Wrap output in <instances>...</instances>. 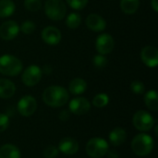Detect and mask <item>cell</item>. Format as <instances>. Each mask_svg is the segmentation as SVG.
<instances>
[{
	"instance_id": "obj_10",
	"label": "cell",
	"mask_w": 158,
	"mask_h": 158,
	"mask_svg": "<svg viewBox=\"0 0 158 158\" xmlns=\"http://www.w3.org/2000/svg\"><path fill=\"white\" fill-rule=\"evenodd\" d=\"M19 32V26L14 20H6L0 25V37L3 40H13L18 36Z\"/></svg>"
},
{
	"instance_id": "obj_3",
	"label": "cell",
	"mask_w": 158,
	"mask_h": 158,
	"mask_svg": "<svg viewBox=\"0 0 158 158\" xmlns=\"http://www.w3.org/2000/svg\"><path fill=\"white\" fill-rule=\"evenodd\" d=\"M131 148L134 154L139 156H145L149 155L154 148L153 138L145 133L136 135L131 142Z\"/></svg>"
},
{
	"instance_id": "obj_13",
	"label": "cell",
	"mask_w": 158,
	"mask_h": 158,
	"mask_svg": "<svg viewBox=\"0 0 158 158\" xmlns=\"http://www.w3.org/2000/svg\"><path fill=\"white\" fill-rule=\"evenodd\" d=\"M91 108L90 102L84 97H77L69 102V110L72 114L81 116L86 114Z\"/></svg>"
},
{
	"instance_id": "obj_17",
	"label": "cell",
	"mask_w": 158,
	"mask_h": 158,
	"mask_svg": "<svg viewBox=\"0 0 158 158\" xmlns=\"http://www.w3.org/2000/svg\"><path fill=\"white\" fill-rule=\"evenodd\" d=\"M126 139H127V132L122 128H116L109 134V141L111 144L114 146H119L123 144Z\"/></svg>"
},
{
	"instance_id": "obj_8",
	"label": "cell",
	"mask_w": 158,
	"mask_h": 158,
	"mask_svg": "<svg viewBox=\"0 0 158 158\" xmlns=\"http://www.w3.org/2000/svg\"><path fill=\"white\" fill-rule=\"evenodd\" d=\"M18 111L22 117H31L34 114L37 108V102L31 95H25L21 97L18 103Z\"/></svg>"
},
{
	"instance_id": "obj_4",
	"label": "cell",
	"mask_w": 158,
	"mask_h": 158,
	"mask_svg": "<svg viewBox=\"0 0 158 158\" xmlns=\"http://www.w3.org/2000/svg\"><path fill=\"white\" fill-rule=\"evenodd\" d=\"M45 15L52 20H61L67 13V6L63 0H47L44 4Z\"/></svg>"
},
{
	"instance_id": "obj_32",
	"label": "cell",
	"mask_w": 158,
	"mask_h": 158,
	"mask_svg": "<svg viewBox=\"0 0 158 158\" xmlns=\"http://www.w3.org/2000/svg\"><path fill=\"white\" fill-rule=\"evenodd\" d=\"M69 117H70L69 111H68V110H62L59 113V119L62 121H67L69 118Z\"/></svg>"
},
{
	"instance_id": "obj_25",
	"label": "cell",
	"mask_w": 158,
	"mask_h": 158,
	"mask_svg": "<svg viewBox=\"0 0 158 158\" xmlns=\"http://www.w3.org/2000/svg\"><path fill=\"white\" fill-rule=\"evenodd\" d=\"M36 29V25L31 20H25L19 26V31L24 34H31Z\"/></svg>"
},
{
	"instance_id": "obj_11",
	"label": "cell",
	"mask_w": 158,
	"mask_h": 158,
	"mask_svg": "<svg viewBox=\"0 0 158 158\" xmlns=\"http://www.w3.org/2000/svg\"><path fill=\"white\" fill-rule=\"evenodd\" d=\"M141 59L149 68H156L158 64V50L156 47L147 45L142 49Z\"/></svg>"
},
{
	"instance_id": "obj_5",
	"label": "cell",
	"mask_w": 158,
	"mask_h": 158,
	"mask_svg": "<svg viewBox=\"0 0 158 158\" xmlns=\"http://www.w3.org/2000/svg\"><path fill=\"white\" fill-rule=\"evenodd\" d=\"M108 143L102 138H92L86 144V153L92 158H101L105 156L108 151Z\"/></svg>"
},
{
	"instance_id": "obj_21",
	"label": "cell",
	"mask_w": 158,
	"mask_h": 158,
	"mask_svg": "<svg viewBox=\"0 0 158 158\" xmlns=\"http://www.w3.org/2000/svg\"><path fill=\"white\" fill-rule=\"evenodd\" d=\"M140 6V0H120V8L125 14H134Z\"/></svg>"
},
{
	"instance_id": "obj_24",
	"label": "cell",
	"mask_w": 158,
	"mask_h": 158,
	"mask_svg": "<svg viewBox=\"0 0 158 158\" xmlns=\"http://www.w3.org/2000/svg\"><path fill=\"white\" fill-rule=\"evenodd\" d=\"M109 103V97L106 94H98L94 96L93 100V105L95 107L102 108L107 106Z\"/></svg>"
},
{
	"instance_id": "obj_22",
	"label": "cell",
	"mask_w": 158,
	"mask_h": 158,
	"mask_svg": "<svg viewBox=\"0 0 158 158\" xmlns=\"http://www.w3.org/2000/svg\"><path fill=\"white\" fill-rule=\"evenodd\" d=\"M144 103L146 106L152 111L158 110V95L157 93L154 90L147 92L144 95Z\"/></svg>"
},
{
	"instance_id": "obj_30",
	"label": "cell",
	"mask_w": 158,
	"mask_h": 158,
	"mask_svg": "<svg viewBox=\"0 0 158 158\" xmlns=\"http://www.w3.org/2000/svg\"><path fill=\"white\" fill-rule=\"evenodd\" d=\"M58 155V149L53 145L47 146L44 151V156L45 158H55Z\"/></svg>"
},
{
	"instance_id": "obj_6",
	"label": "cell",
	"mask_w": 158,
	"mask_h": 158,
	"mask_svg": "<svg viewBox=\"0 0 158 158\" xmlns=\"http://www.w3.org/2000/svg\"><path fill=\"white\" fill-rule=\"evenodd\" d=\"M133 126L140 131H149L154 125L156 124V120L153 118V116L150 115L147 111L144 110H139L136 112L132 118Z\"/></svg>"
},
{
	"instance_id": "obj_35",
	"label": "cell",
	"mask_w": 158,
	"mask_h": 158,
	"mask_svg": "<svg viewBox=\"0 0 158 158\" xmlns=\"http://www.w3.org/2000/svg\"><path fill=\"white\" fill-rule=\"evenodd\" d=\"M42 71H43V73L44 72V73L50 74V73L52 72V69L50 68V66H44V70L42 69Z\"/></svg>"
},
{
	"instance_id": "obj_23",
	"label": "cell",
	"mask_w": 158,
	"mask_h": 158,
	"mask_svg": "<svg viewBox=\"0 0 158 158\" xmlns=\"http://www.w3.org/2000/svg\"><path fill=\"white\" fill-rule=\"evenodd\" d=\"M81 23V17L79 13H70L69 15H68L67 19H66V24L68 26V28L69 29H77Z\"/></svg>"
},
{
	"instance_id": "obj_18",
	"label": "cell",
	"mask_w": 158,
	"mask_h": 158,
	"mask_svg": "<svg viewBox=\"0 0 158 158\" xmlns=\"http://www.w3.org/2000/svg\"><path fill=\"white\" fill-rule=\"evenodd\" d=\"M87 89V83L83 79L75 78L69 84V91L74 95H80L83 94Z\"/></svg>"
},
{
	"instance_id": "obj_2",
	"label": "cell",
	"mask_w": 158,
	"mask_h": 158,
	"mask_svg": "<svg viewBox=\"0 0 158 158\" xmlns=\"http://www.w3.org/2000/svg\"><path fill=\"white\" fill-rule=\"evenodd\" d=\"M22 62L19 58L12 55H3L0 56V73L6 76L14 77L22 71Z\"/></svg>"
},
{
	"instance_id": "obj_20",
	"label": "cell",
	"mask_w": 158,
	"mask_h": 158,
	"mask_svg": "<svg viewBox=\"0 0 158 158\" xmlns=\"http://www.w3.org/2000/svg\"><path fill=\"white\" fill-rule=\"evenodd\" d=\"M16 6L11 0H0V18H8L15 12Z\"/></svg>"
},
{
	"instance_id": "obj_1",
	"label": "cell",
	"mask_w": 158,
	"mask_h": 158,
	"mask_svg": "<svg viewBox=\"0 0 158 158\" xmlns=\"http://www.w3.org/2000/svg\"><path fill=\"white\" fill-rule=\"evenodd\" d=\"M69 92L62 86L52 85L43 93L44 102L51 107H60L69 101Z\"/></svg>"
},
{
	"instance_id": "obj_19",
	"label": "cell",
	"mask_w": 158,
	"mask_h": 158,
	"mask_svg": "<svg viewBox=\"0 0 158 158\" xmlns=\"http://www.w3.org/2000/svg\"><path fill=\"white\" fill-rule=\"evenodd\" d=\"M0 158H20V152L17 146L6 143L0 148Z\"/></svg>"
},
{
	"instance_id": "obj_12",
	"label": "cell",
	"mask_w": 158,
	"mask_h": 158,
	"mask_svg": "<svg viewBox=\"0 0 158 158\" xmlns=\"http://www.w3.org/2000/svg\"><path fill=\"white\" fill-rule=\"evenodd\" d=\"M62 38L60 31L54 26H47L42 31V39L49 45H56Z\"/></svg>"
},
{
	"instance_id": "obj_26",
	"label": "cell",
	"mask_w": 158,
	"mask_h": 158,
	"mask_svg": "<svg viewBox=\"0 0 158 158\" xmlns=\"http://www.w3.org/2000/svg\"><path fill=\"white\" fill-rule=\"evenodd\" d=\"M24 7L31 12L38 11L42 7L41 0H24Z\"/></svg>"
},
{
	"instance_id": "obj_28",
	"label": "cell",
	"mask_w": 158,
	"mask_h": 158,
	"mask_svg": "<svg viewBox=\"0 0 158 158\" xmlns=\"http://www.w3.org/2000/svg\"><path fill=\"white\" fill-rule=\"evenodd\" d=\"M94 65L97 68V69H103L105 68L106 65H107V58L104 56V55H101V54H98L96 55L94 57Z\"/></svg>"
},
{
	"instance_id": "obj_14",
	"label": "cell",
	"mask_w": 158,
	"mask_h": 158,
	"mask_svg": "<svg viewBox=\"0 0 158 158\" xmlns=\"http://www.w3.org/2000/svg\"><path fill=\"white\" fill-rule=\"evenodd\" d=\"M86 25L91 31L99 32L106 29V22L102 16L96 13H92L86 18Z\"/></svg>"
},
{
	"instance_id": "obj_15",
	"label": "cell",
	"mask_w": 158,
	"mask_h": 158,
	"mask_svg": "<svg viewBox=\"0 0 158 158\" xmlns=\"http://www.w3.org/2000/svg\"><path fill=\"white\" fill-rule=\"evenodd\" d=\"M58 150L65 155H74L79 150V143L71 137H65L59 142Z\"/></svg>"
},
{
	"instance_id": "obj_16",
	"label": "cell",
	"mask_w": 158,
	"mask_h": 158,
	"mask_svg": "<svg viewBox=\"0 0 158 158\" xmlns=\"http://www.w3.org/2000/svg\"><path fill=\"white\" fill-rule=\"evenodd\" d=\"M16 92L15 84L7 79H0V98L7 99L14 95Z\"/></svg>"
},
{
	"instance_id": "obj_31",
	"label": "cell",
	"mask_w": 158,
	"mask_h": 158,
	"mask_svg": "<svg viewBox=\"0 0 158 158\" xmlns=\"http://www.w3.org/2000/svg\"><path fill=\"white\" fill-rule=\"evenodd\" d=\"M9 126V118L5 114H0V132L5 131Z\"/></svg>"
},
{
	"instance_id": "obj_7",
	"label": "cell",
	"mask_w": 158,
	"mask_h": 158,
	"mask_svg": "<svg viewBox=\"0 0 158 158\" xmlns=\"http://www.w3.org/2000/svg\"><path fill=\"white\" fill-rule=\"evenodd\" d=\"M42 76H43L42 69L37 65H31L27 67L25 70L22 72L21 81L26 86L32 87L41 81Z\"/></svg>"
},
{
	"instance_id": "obj_33",
	"label": "cell",
	"mask_w": 158,
	"mask_h": 158,
	"mask_svg": "<svg viewBox=\"0 0 158 158\" xmlns=\"http://www.w3.org/2000/svg\"><path fill=\"white\" fill-rule=\"evenodd\" d=\"M106 156H107V157L108 158H118V156H119L118 154V152L115 151V150L107 151V153H106Z\"/></svg>"
},
{
	"instance_id": "obj_34",
	"label": "cell",
	"mask_w": 158,
	"mask_h": 158,
	"mask_svg": "<svg viewBox=\"0 0 158 158\" xmlns=\"http://www.w3.org/2000/svg\"><path fill=\"white\" fill-rule=\"evenodd\" d=\"M151 6L152 8L157 12L158 11V0H151Z\"/></svg>"
},
{
	"instance_id": "obj_29",
	"label": "cell",
	"mask_w": 158,
	"mask_h": 158,
	"mask_svg": "<svg viewBox=\"0 0 158 158\" xmlns=\"http://www.w3.org/2000/svg\"><path fill=\"white\" fill-rule=\"evenodd\" d=\"M67 3L71 8L75 10H81L86 6L88 0H67Z\"/></svg>"
},
{
	"instance_id": "obj_27",
	"label": "cell",
	"mask_w": 158,
	"mask_h": 158,
	"mask_svg": "<svg viewBox=\"0 0 158 158\" xmlns=\"http://www.w3.org/2000/svg\"><path fill=\"white\" fill-rule=\"evenodd\" d=\"M131 89L135 94H143L145 91L144 84L141 81H133L131 83Z\"/></svg>"
},
{
	"instance_id": "obj_9",
	"label": "cell",
	"mask_w": 158,
	"mask_h": 158,
	"mask_svg": "<svg viewBox=\"0 0 158 158\" xmlns=\"http://www.w3.org/2000/svg\"><path fill=\"white\" fill-rule=\"evenodd\" d=\"M115 46L114 38L108 33H103L99 35L95 42V47L99 54L101 55H108L110 54Z\"/></svg>"
}]
</instances>
